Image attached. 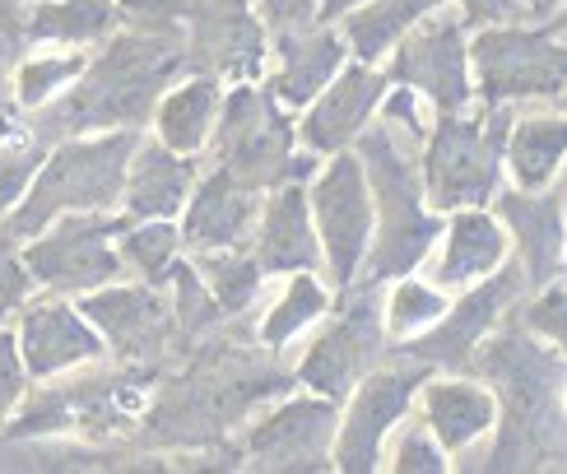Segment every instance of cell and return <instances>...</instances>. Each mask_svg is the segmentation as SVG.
<instances>
[{
    "instance_id": "cell-1",
    "label": "cell",
    "mask_w": 567,
    "mask_h": 474,
    "mask_svg": "<svg viewBox=\"0 0 567 474\" xmlns=\"http://www.w3.org/2000/svg\"><path fill=\"white\" fill-rule=\"evenodd\" d=\"M186 70V33L182 29H126L107 38L75 84H65L52 103L38 107L33 140L99 135V131H140L154 116L158 99Z\"/></svg>"
},
{
    "instance_id": "cell-32",
    "label": "cell",
    "mask_w": 567,
    "mask_h": 474,
    "mask_svg": "<svg viewBox=\"0 0 567 474\" xmlns=\"http://www.w3.org/2000/svg\"><path fill=\"white\" fill-rule=\"evenodd\" d=\"M330 307V298H326V289H321V279H317V270H293V279H289V289H284V298L266 312V326H261V344L275 353V349H284L293 336H302L307 326H312L321 312Z\"/></svg>"
},
{
    "instance_id": "cell-14",
    "label": "cell",
    "mask_w": 567,
    "mask_h": 474,
    "mask_svg": "<svg viewBox=\"0 0 567 474\" xmlns=\"http://www.w3.org/2000/svg\"><path fill=\"white\" fill-rule=\"evenodd\" d=\"M429 363H405L386 372L359 377V391L349 400V414L340 423V437L330 446V465L344 474H372L382 461V442L391 433V423H400L414 405V391L429 382Z\"/></svg>"
},
{
    "instance_id": "cell-29",
    "label": "cell",
    "mask_w": 567,
    "mask_h": 474,
    "mask_svg": "<svg viewBox=\"0 0 567 474\" xmlns=\"http://www.w3.org/2000/svg\"><path fill=\"white\" fill-rule=\"evenodd\" d=\"M429 10H442V0H363V6L340 14L344 19L340 38L363 65H377L395 47V38Z\"/></svg>"
},
{
    "instance_id": "cell-34",
    "label": "cell",
    "mask_w": 567,
    "mask_h": 474,
    "mask_svg": "<svg viewBox=\"0 0 567 474\" xmlns=\"http://www.w3.org/2000/svg\"><path fill=\"white\" fill-rule=\"evenodd\" d=\"M84 65H89L84 52H65V56H47L42 52V56L19 61V70H14V103L38 112L42 103H52L65 84H75Z\"/></svg>"
},
{
    "instance_id": "cell-46",
    "label": "cell",
    "mask_w": 567,
    "mask_h": 474,
    "mask_svg": "<svg viewBox=\"0 0 567 474\" xmlns=\"http://www.w3.org/2000/svg\"><path fill=\"white\" fill-rule=\"evenodd\" d=\"M14 135H23V126H19V116L6 107V112H0V145H6V140H14Z\"/></svg>"
},
{
    "instance_id": "cell-17",
    "label": "cell",
    "mask_w": 567,
    "mask_h": 474,
    "mask_svg": "<svg viewBox=\"0 0 567 474\" xmlns=\"http://www.w3.org/2000/svg\"><path fill=\"white\" fill-rule=\"evenodd\" d=\"M340 405L326 395L312 400H284L247 433V461L251 470L270 474H302V470H330V437H336Z\"/></svg>"
},
{
    "instance_id": "cell-48",
    "label": "cell",
    "mask_w": 567,
    "mask_h": 474,
    "mask_svg": "<svg viewBox=\"0 0 567 474\" xmlns=\"http://www.w3.org/2000/svg\"><path fill=\"white\" fill-rule=\"evenodd\" d=\"M563 270H567V243H563Z\"/></svg>"
},
{
    "instance_id": "cell-2",
    "label": "cell",
    "mask_w": 567,
    "mask_h": 474,
    "mask_svg": "<svg viewBox=\"0 0 567 474\" xmlns=\"http://www.w3.org/2000/svg\"><path fill=\"white\" fill-rule=\"evenodd\" d=\"M480 377L498 382L503 400V423L498 442L484 461L493 474L512 470H549L567 465V410H563V382H567V359L535 344V330L522 321H498L470 353Z\"/></svg>"
},
{
    "instance_id": "cell-38",
    "label": "cell",
    "mask_w": 567,
    "mask_h": 474,
    "mask_svg": "<svg viewBox=\"0 0 567 474\" xmlns=\"http://www.w3.org/2000/svg\"><path fill=\"white\" fill-rule=\"evenodd\" d=\"M452 465H446V446L423 433V429H410L405 442L395 446V474H446Z\"/></svg>"
},
{
    "instance_id": "cell-12",
    "label": "cell",
    "mask_w": 567,
    "mask_h": 474,
    "mask_svg": "<svg viewBox=\"0 0 567 474\" xmlns=\"http://www.w3.org/2000/svg\"><path fill=\"white\" fill-rule=\"evenodd\" d=\"M186 70L228 84H256L270 56V29L247 0H192L186 10Z\"/></svg>"
},
{
    "instance_id": "cell-45",
    "label": "cell",
    "mask_w": 567,
    "mask_h": 474,
    "mask_svg": "<svg viewBox=\"0 0 567 474\" xmlns=\"http://www.w3.org/2000/svg\"><path fill=\"white\" fill-rule=\"evenodd\" d=\"M353 6H363V0H321V10H317V23H330V19H340L344 10Z\"/></svg>"
},
{
    "instance_id": "cell-31",
    "label": "cell",
    "mask_w": 567,
    "mask_h": 474,
    "mask_svg": "<svg viewBox=\"0 0 567 474\" xmlns=\"http://www.w3.org/2000/svg\"><path fill=\"white\" fill-rule=\"evenodd\" d=\"M196 275L205 279V289L215 293V302L224 307L228 317L247 312L261 293V266H256V256L243 251V247H224V251H196Z\"/></svg>"
},
{
    "instance_id": "cell-16",
    "label": "cell",
    "mask_w": 567,
    "mask_h": 474,
    "mask_svg": "<svg viewBox=\"0 0 567 474\" xmlns=\"http://www.w3.org/2000/svg\"><path fill=\"white\" fill-rule=\"evenodd\" d=\"M80 312L126 363H158V353L173 349V307L163 302L158 284L112 279L80 293Z\"/></svg>"
},
{
    "instance_id": "cell-7",
    "label": "cell",
    "mask_w": 567,
    "mask_h": 474,
    "mask_svg": "<svg viewBox=\"0 0 567 474\" xmlns=\"http://www.w3.org/2000/svg\"><path fill=\"white\" fill-rule=\"evenodd\" d=\"M512 131V107L498 103L488 116L437 112V131L423 154V196L437 209H470L498 192L503 150Z\"/></svg>"
},
{
    "instance_id": "cell-4",
    "label": "cell",
    "mask_w": 567,
    "mask_h": 474,
    "mask_svg": "<svg viewBox=\"0 0 567 474\" xmlns=\"http://www.w3.org/2000/svg\"><path fill=\"white\" fill-rule=\"evenodd\" d=\"M140 131H99L47 145L38 177L29 182L23 200L10 209V237H38L61 215H84V209H112L122 200L131 154Z\"/></svg>"
},
{
    "instance_id": "cell-28",
    "label": "cell",
    "mask_w": 567,
    "mask_h": 474,
    "mask_svg": "<svg viewBox=\"0 0 567 474\" xmlns=\"http://www.w3.org/2000/svg\"><path fill=\"white\" fill-rule=\"evenodd\" d=\"M122 23L116 0H33L19 19V33L29 42H56V47H89L112 38Z\"/></svg>"
},
{
    "instance_id": "cell-6",
    "label": "cell",
    "mask_w": 567,
    "mask_h": 474,
    "mask_svg": "<svg viewBox=\"0 0 567 474\" xmlns=\"http://www.w3.org/2000/svg\"><path fill=\"white\" fill-rule=\"evenodd\" d=\"M219 168H228L238 182L256 192H275L279 182H307L317 173V154H293V122L289 107L275 103L270 89L233 84L228 99L219 103Z\"/></svg>"
},
{
    "instance_id": "cell-43",
    "label": "cell",
    "mask_w": 567,
    "mask_h": 474,
    "mask_svg": "<svg viewBox=\"0 0 567 474\" xmlns=\"http://www.w3.org/2000/svg\"><path fill=\"white\" fill-rule=\"evenodd\" d=\"M461 19L465 23H503V19H512L516 10H522V6H516V0H461Z\"/></svg>"
},
{
    "instance_id": "cell-15",
    "label": "cell",
    "mask_w": 567,
    "mask_h": 474,
    "mask_svg": "<svg viewBox=\"0 0 567 474\" xmlns=\"http://www.w3.org/2000/svg\"><path fill=\"white\" fill-rule=\"evenodd\" d=\"M522 289H526V270L522 266H507V270L498 266V275H493V279H484L480 289H470L456 307H446L433 330L410 336L405 340V359L461 372L470 363V353L480 349V340L507 317V307L522 298Z\"/></svg>"
},
{
    "instance_id": "cell-39",
    "label": "cell",
    "mask_w": 567,
    "mask_h": 474,
    "mask_svg": "<svg viewBox=\"0 0 567 474\" xmlns=\"http://www.w3.org/2000/svg\"><path fill=\"white\" fill-rule=\"evenodd\" d=\"M192 0H116V14L131 29H182Z\"/></svg>"
},
{
    "instance_id": "cell-19",
    "label": "cell",
    "mask_w": 567,
    "mask_h": 474,
    "mask_svg": "<svg viewBox=\"0 0 567 474\" xmlns=\"http://www.w3.org/2000/svg\"><path fill=\"white\" fill-rule=\"evenodd\" d=\"M14 340H19L23 372L38 377V382L107 353V340L89 326L80 307H70V302H33L29 312H23Z\"/></svg>"
},
{
    "instance_id": "cell-3",
    "label": "cell",
    "mask_w": 567,
    "mask_h": 474,
    "mask_svg": "<svg viewBox=\"0 0 567 474\" xmlns=\"http://www.w3.org/2000/svg\"><path fill=\"white\" fill-rule=\"evenodd\" d=\"M353 145H359V163L372 192V219H377V247L363 256L359 275L368 284H386L410 275L429 256L433 237H442V215H429L423 182L410 154L395 145L391 126H363Z\"/></svg>"
},
{
    "instance_id": "cell-33",
    "label": "cell",
    "mask_w": 567,
    "mask_h": 474,
    "mask_svg": "<svg viewBox=\"0 0 567 474\" xmlns=\"http://www.w3.org/2000/svg\"><path fill=\"white\" fill-rule=\"evenodd\" d=\"M182 251V228L173 219H131L122 233V266H135L145 284H168V270Z\"/></svg>"
},
{
    "instance_id": "cell-27",
    "label": "cell",
    "mask_w": 567,
    "mask_h": 474,
    "mask_svg": "<svg viewBox=\"0 0 567 474\" xmlns=\"http://www.w3.org/2000/svg\"><path fill=\"white\" fill-rule=\"evenodd\" d=\"M219 103H224V89L215 75H192L182 84H168V93H163L158 107H154L158 140L168 150L196 158L209 145V135H215Z\"/></svg>"
},
{
    "instance_id": "cell-40",
    "label": "cell",
    "mask_w": 567,
    "mask_h": 474,
    "mask_svg": "<svg viewBox=\"0 0 567 474\" xmlns=\"http://www.w3.org/2000/svg\"><path fill=\"white\" fill-rule=\"evenodd\" d=\"M23 382H29V372H23L14 330H0V429H6V419L19 410V400H23Z\"/></svg>"
},
{
    "instance_id": "cell-11",
    "label": "cell",
    "mask_w": 567,
    "mask_h": 474,
    "mask_svg": "<svg viewBox=\"0 0 567 474\" xmlns=\"http://www.w3.org/2000/svg\"><path fill=\"white\" fill-rule=\"evenodd\" d=\"M307 205H312L317 243H321V260L330 266V279H336V289H349L359 279L368 237H372V192H368L359 154L353 150L330 154V163L312 182V192H307Z\"/></svg>"
},
{
    "instance_id": "cell-37",
    "label": "cell",
    "mask_w": 567,
    "mask_h": 474,
    "mask_svg": "<svg viewBox=\"0 0 567 474\" xmlns=\"http://www.w3.org/2000/svg\"><path fill=\"white\" fill-rule=\"evenodd\" d=\"M526 330H535L539 340H549L563 349V359H567V289H545L530 307H526V317H522Z\"/></svg>"
},
{
    "instance_id": "cell-5",
    "label": "cell",
    "mask_w": 567,
    "mask_h": 474,
    "mask_svg": "<svg viewBox=\"0 0 567 474\" xmlns=\"http://www.w3.org/2000/svg\"><path fill=\"white\" fill-rule=\"evenodd\" d=\"M158 382V363H126L107 377H75L61 387H42L6 419L0 437L29 442V437H56V433H84V437H116L145 410V400Z\"/></svg>"
},
{
    "instance_id": "cell-23",
    "label": "cell",
    "mask_w": 567,
    "mask_h": 474,
    "mask_svg": "<svg viewBox=\"0 0 567 474\" xmlns=\"http://www.w3.org/2000/svg\"><path fill=\"white\" fill-rule=\"evenodd\" d=\"M196 186L192 154L168 150L163 140H140L126 168L122 205L131 219H177Z\"/></svg>"
},
{
    "instance_id": "cell-21",
    "label": "cell",
    "mask_w": 567,
    "mask_h": 474,
    "mask_svg": "<svg viewBox=\"0 0 567 474\" xmlns=\"http://www.w3.org/2000/svg\"><path fill=\"white\" fill-rule=\"evenodd\" d=\"M251 256L266 275H293V270H317L321 266L312 205H307V186L298 177L279 182L275 196L266 200V215H261V228H256Z\"/></svg>"
},
{
    "instance_id": "cell-10",
    "label": "cell",
    "mask_w": 567,
    "mask_h": 474,
    "mask_svg": "<svg viewBox=\"0 0 567 474\" xmlns=\"http://www.w3.org/2000/svg\"><path fill=\"white\" fill-rule=\"evenodd\" d=\"M382 336H386V321H382V307H377V284L363 279V289L349 284L340 317L302 353L298 387L340 405V400L359 387V377H368V368L382 359Z\"/></svg>"
},
{
    "instance_id": "cell-41",
    "label": "cell",
    "mask_w": 567,
    "mask_h": 474,
    "mask_svg": "<svg viewBox=\"0 0 567 474\" xmlns=\"http://www.w3.org/2000/svg\"><path fill=\"white\" fill-rule=\"evenodd\" d=\"M321 0H261V19L270 33H289V29H312Z\"/></svg>"
},
{
    "instance_id": "cell-8",
    "label": "cell",
    "mask_w": 567,
    "mask_h": 474,
    "mask_svg": "<svg viewBox=\"0 0 567 474\" xmlns=\"http://www.w3.org/2000/svg\"><path fill=\"white\" fill-rule=\"evenodd\" d=\"M131 215H107V209H75V215L52 219L19 251V266L47 293H89L122 279V251L107 237H122Z\"/></svg>"
},
{
    "instance_id": "cell-25",
    "label": "cell",
    "mask_w": 567,
    "mask_h": 474,
    "mask_svg": "<svg viewBox=\"0 0 567 474\" xmlns=\"http://www.w3.org/2000/svg\"><path fill=\"white\" fill-rule=\"evenodd\" d=\"M423 423L446 452H465L480 433L498 423V395L484 391L480 382H461V377H437L423 387Z\"/></svg>"
},
{
    "instance_id": "cell-42",
    "label": "cell",
    "mask_w": 567,
    "mask_h": 474,
    "mask_svg": "<svg viewBox=\"0 0 567 474\" xmlns=\"http://www.w3.org/2000/svg\"><path fill=\"white\" fill-rule=\"evenodd\" d=\"M29 289H33V279L19 266V251H10V243H0V317L14 312L29 298Z\"/></svg>"
},
{
    "instance_id": "cell-36",
    "label": "cell",
    "mask_w": 567,
    "mask_h": 474,
    "mask_svg": "<svg viewBox=\"0 0 567 474\" xmlns=\"http://www.w3.org/2000/svg\"><path fill=\"white\" fill-rule=\"evenodd\" d=\"M47 158V145L33 135H14L0 145V219L10 215V209L23 200V192H29V182L38 177Z\"/></svg>"
},
{
    "instance_id": "cell-18",
    "label": "cell",
    "mask_w": 567,
    "mask_h": 474,
    "mask_svg": "<svg viewBox=\"0 0 567 474\" xmlns=\"http://www.w3.org/2000/svg\"><path fill=\"white\" fill-rule=\"evenodd\" d=\"M382 89H386V75L377 65H340V75L330 80L312 103H307V116H302V145L312 154H340L349 150L359 131L372 122V112L382 107Z\"/></svg>"
},
{
    "instance_id": "cell-22",
    "label": "cell",
    "mask_w": 567,
    "mask_h": 474,
    "mask_svg": "<svg viewBox=\"0 0 567 474\" xmlns=\"http://www.w3.org/2000/svg\"><path fill=\"white\" fill-rule=\"evenodd\" d=\"M275 52H279V70L270 75V93L279 107L302 112L317 93L340 75V65L349 56L344 38L321 23V29H289V33H275Z\"/></svg>"
},
{
    "instance_id": "cell-24",
    "label": "cell",
    "mask_w": 567,
    "mask_h": 474,
    "mask_svg": "<svg viewBox=\"0 0 567 474\" xmlns=\"http://www.w3.org/2000/svg\"><path fill=\"white\" fill-rule=\"evenodd\" d=\"M498 215L516 228V243H522V270L530 284H549L563 270V196H530V192H503L498 196Z\"/></svg>"
},
{
    "instance_id": "cell-47",
    "label": "cell",
    "mask_w": 567,
    "mask_h": 474,
    "mask_svg": "<svg viewBox=\"0 0 567 474\" xmlns=\"http://www.w3.org/2000/svg\"><path fill=\"white\" fill-rule=\"evenodd\" d=\"M522 10H530V14H545V10H554V6H567V0H516Z\"/></svg>"
},
{
    "instance_id": "cell-30",
    "label": "cell",
    "mask_w": 567,
    "mask_h": 474,
    "mask_svg": "<svg viewBox=\"0 0 567 474\" xmlns=\"http://www.w3.org/2000/svg\"><path fill=\"white\" fill-rule=\"evenodd\" d=\"M567 158V116H535L507 131V163L522 192H539Z\"/></svg>"
},
{
    "instance_id": "cell-20",
    "label": "cell",
    "mask_w": 567,
    "mask_h": 474,
    "mask_svg": "<svg viewBox=\"0 0 567 474\" xmlns=\"http://www.w3.org/2000/svg\"><path fill=\"white\" fill-rule=\"evenodd\" d=\"M261 192L247 182H238L228 168H215L200 186H192L186 196V215H182V247L192 251H224V247H243V237L256 219V200Z\"/></svg>"
},
{
    "instance_id": "cell-26",
    "label": "cell",
    "mask_w": 567,
    "mask_h": 474,
    "mask_svg": "<svg viewBox=\"0 0 567 474\" xmlns=\"http://www.w3.org/2000/svg\"><path fill=\"white\" fill-rule=\"evenodd\" d=\"M507 260V233L503 224L484 215V209H456V219L446 224V251L437 260V289H456V284L484 279Z\"/></svg>"
},
{
    "instance_id": "cell-35",
    "label": "cell",
    "mask_w": 567,
    "mask_h": 474,
    "mask_svg": "<svg viewBox=\"0 0 567 474\" xmlns=\"http://www.w3.org/2000/svg\"><path fill=\"white\" fill-rule=\"evenodd\" d=\"M442 312H446V298H442L437 289H429V284H414V279L400 275V284H395L391 298H386V317H382V321H386L391 336L410 340V336H419V330H429Z\"/></svg>"
},
{
    "instance_id": "cell-44",
    "label": "cell",
    "mask_w": 567,
    "mask_h": 474,
    "mask_svg": "<svg viewBox=\"0 0 567 474\" xmlns=\"http://www.w3.org/2000/svg\"><path fill=\"white\" fill-rule=\"evenodd\" d=\"M10 47H14V38L0 33V112L10 107V103H6V99H10V93H6V89H10Z\"/></svg>"
},
{
    "instance_id": "cell-9",
    "label": "cell",
    "mask_w": 567,
    "mask_h": 474,
    "mask_svg": "<svg viewBox=\"0 0 567 474\" xmlns=\"http://www.w3.org/2000/svg\"><path fill=\"white\" fill-rule=\"evenodd\" d=\"M470 61L480 70V99L488 107L512 99H554L567 89V42H558L554 29L493 23L470 42Z\"/></svg>"
},
{
    "instance_id": "cell-13",
    "label": "cell",
    "mask_w": 567,
    "mask_h": 474,
    "mask_svg": "<svg viewBox=\"0 0 567 474\" xmlns=\"http://www.w3.org/2000/svg\"><path fill=\"white\" fill-rule=\"evenodd\" d=\"M391 80L423 93L437 112H465L475 89H470V47L461 14H423L395 38Z\"/></svg>"
}]
</instances>
